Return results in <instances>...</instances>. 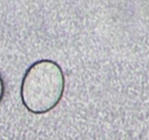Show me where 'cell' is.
I'll list each match as a JSON object with an SVG mask.
<instances>
[{"label": "cell", "mask_w": 149, "mask_h": 140, "mask_svg": "<svg viewBox=\"0 0 149 140\" xmlns=\"http://www.w3.org/2000/svg\"><path fill=\"white\" fill-rule=\"evenodd\" d=\"M64 88L65 79L61 67L51 60H40L24 74L21 88L22 103L31 113H47L61 101Z\"/></svg>", "instance_id": "1"}, {"label": "cell", "mask_w": 149, "mask_h": 140, "mask_svg": "<svg viewBox=\"0 0 149 140\" xmlns=\"http://www.w3.org/2000/svg\"><path fill=\"white\" fill-rule=\"evenodd\" d=\"M5 83H4L3 79H2V78L1 77V75H0V102L2 101V99H3L4 96H5Z\"/></svg>", "instance_id": "2"}]
</instances>
